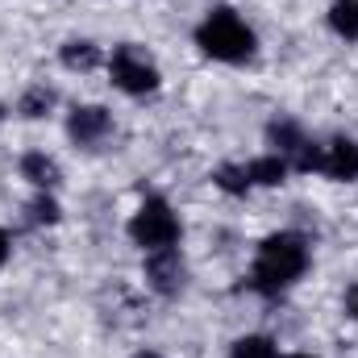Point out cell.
<instances>
[{"mask_svg":"<svg viewBox=\"0 0 358 358\" xmlns=\"http://www.w3.org/2000/svg\"><path fill=\"white\" fill-rule=\"evenodd\" d=\"M304 267H308V246H304V238H296V234H275V238H267V242L259 246L255 283H259L263 292H279V287H287L292 279H300Z\"/></svg>","mask_w":358,"mask_h":358,"instance_id":"6da1fadb","label":"cell"},{"mask_svg":"<svg viewBox=\"0 0 358 358\" xmlns=\"http://www.w3.org/2000/svg\"><path fill=\"white\" fill-rule=\"evenodd\" d=\"M196 42L204 55L221 59V63H242L255 55V34L246 29V21L234 8H217L208 13V21L196 29Z\"/></svg>","mask_w":358,"mask_h":358,"instance_id":"7a4b0ae2","label":"cell"},{"mask_svg":"<svg viewBox=\"0 0 358 358\" xmlns=\"http://www.w3.org/2000/svg\"><path fill=\"white\" fill-rule=\"evenodd\" d=\"M129 238H134L138 246H146V250H167V246H176L179 242L176 213H171L163 200H146V204L134 213V221H129Z\"/></svg>","mask_w":358,"mask_h":358,"instance_id":"3957f363","label":"cell"},{"mask_svg":"<svg viewBox=\"0 0 358 358\" xmlns=\"http://www.w3.org/2000/svg\"><path fill=\"white\" fill-rule=\"evenodd\" d=\"M108 71H113V84L121 92H134V96H142V92H155L159 88V71L134 50V46H121L117 55H113V63H108Z\"/></svg>","mask_w":358,"mask_h":358,"instance_id":"277c9868","label":"cell"},{"mask_svg":"<svg viewBox=\"0 0 358 358\" xmlns=\"http://www.w3.org/2000/svg\"><path fill=\"white\" fill-rule=\"evenodd\" d=\"M108 113L104 108H96V104H84V108H76L71 113V121H67V134L76 138V142H84V146H92V142H100L104 134H108Z\"/></svg>","mask_w":358,"mask_h":358,"instance_id":"5b68a950","label":"cell"},{"mask_svg":"<svg viewBox=\"0 0 358 358\" xmlns=\"http://www.w3.org/2000/svg\"><path fill=\"white\" fill-rule=\"evenodd\" d=\"M146 275H150V283L163 296H171V292H179V283H183V263H179L176 250L167 246V250H155V259L146 263Z\"/></svg>","mask_w":358,"mask_h":358,"instance_id":"8992f818","label":"cell"},{"mask_svg":"<svg viewBox=\"0 0 358 358\" xmlns=\"http://www.w3.org/2000/svg\"><path fill=\"white\" fill-rule=\"evenodd\" d=\"M321 171L329 179H358V146L350 138H338V142H329L325 146V163H321Z\"/></svg>","mask_w":358,"mask_h":358,"instance_id":"52a82bcc","label":"cell"},{"mask_svg":"<svg viewBox=\"0 0 358 358\" xmlns=\"http://www.w3.org/2000/svg\"><path fill=\"white\" fill-rule=\"evenodd\" d=\"M21 176L29 179V183H38V187H55L59 183V167L46 155H25L21 159Z\"/></svg>","mask_w":358,"mask_h":358,"instance_id":"ba28073f","label":"cell"},{"mask_svg":"<svg viewBox=\"0 0 358 358\" xmlns=\"http://www.w3.org/2000/svg\"><path fill=\"white\" fill-rule=\"evenodd\" d=\"M329 25H334L342 38L358 42V0H338V4L329 8Z\"/></svg>","mask_w":358,"mask_h":358,"instance_id":"9c48e42d","label":"cell"},{"mask_svg":"<svg viewBox=\"0 0 358 358\" xmlns=\"http://www.w3.org/2000/svg\"><path fill=\"white\" fill-rule=\"evenodd\" d=\"M63 63H67L71 71H92V67L100 63V50H96L92 42H67V46H63Z\"/></svg>","mask_w":358,"mask_h":358,"instance_id":"30bf717a","label":"cell"},{"mask_svg":"<svg viewBox=\"0 0 358 358\" xmlns=\"http://www.w3.org/2000/svg\"><path fill=\"white\" fill-rule=\"evenodd\" d=\"M246 176H250V183L275 187V183H283V176H287V163H283V159H255V163L246 167Z\"/></svg>","mask_w":358,"mask_h":358,"instance_id":"8fae6325","label":"cell"},{"mask_svg":"<svg viewBox=\"0 0 358 358\" xmlns=\"http://www.w3.org/2000/svg\"><path fill=\"white\" fill-rule=\"evenodd\" d=\"M234 358H279L271 338H238L234 342Z\"/></svg>","mask_w":358,"mask_h":358,"instance_id":"7c38bea8","label":"cell"},{"mask_svg":"<svg viewBox=\"0 0 358 358\" xmlns=\"http://www.w3.org/2000/svg\"><path fill=\"white\" fill-rule=\"evenodd\" d=\"M50 104H55V92L42 88V84H38V88H29L25 96H21V113H25V117H42Z\"/></svg>","mask_w":358,"mask_h":358,"instance_id":"4fadbf2b","label":"cell"},{"mask_svg":"<svg viewBox=\"0 0 358 358\" xmlns=\"http://www.w3.org/2000/svg\"><path fill=\"white\" fill-rule=\"evenodd\" d=\"M217 187H221V192H229V196H242V192L250 187L246 167H221V171H217Z\"/></svg>","mask_w":358,"mask_h":358,"instance_id":"5bb4252c","label":"cell"},{"mask_svg":"<svg viewBox=\"0 0 358 358\" xmlns=\"http://www.w3.org/2000/svg\"><path fill=\"white\" fill-rule=\"evenodd\" d=\"M271 142H275L279 150H292V155H296L304 138H300V129H296L292 121H275V125H271Z\"/></svg>","mask_w":358,"mask_h":358,"instance_id":"9a60e30c","label":"cell"},{"mask_svg":"<svg viewBox=\"0 0 358 358\" xmlns=\"http://www.w3.org/2000/svg\"><path fill=\"white\" fill-rule=\"evenodd\" d=\"M34 221H59V204L55 200H34Z\"/></svg>","mask_w":358,"mask_h":358,"instance_id":"2e32d148","label":"cell"},{"mask_svg":"<svg viewBox=\"0 0 358 358\" xmlns=\"http://www.w3.org/2000/svg\"><path fill=\"white\" fill-rule=\"evenodd\" d=\"M8 259V238H4V229H0V263Z\"/></svg>","mask_w":358,"mask_h":358,"instance_id":"e0dca14e","label":"cell"},{"mask_svg":"<svg viewBox=\"0 0 358 358\" xmlns=\"http://www.w3.org/2000/svg\"><path fill=\"white\" fill-rule=\"evenodd\" d=\"M350 313L358 317V287H350Z\"/></svg>","mask_w":358,"mask_h":358,"instance_id":"ac0fdd59","label":"cell"},{"mask_svg":"<svg viewBox=\"0 0 358 358\" xmlns=\"http://www.w3.org/2000/svg\"><path fill=\"white\" fill-rule=\"evenodd\" d=\"M134 358H159V355L155 350H142V355H134Z\"/></svg>","mask_w":358,"mask_h":358,"instance_id":"d6986e66","label":"cell"},{"mask_svg":"<svg viewBox=\"0 0 358 358\" xmlns=\"http://www.w3.org/2000/svg\"><path fill=\"white\" fill-rule=\"evenodd\" d=\"M287 358H313V355H287Z\"/></svg>","mask_w":358,"mask_h":358,"instance_id":"ffe728a7","label":"cell"}]
</instances>
